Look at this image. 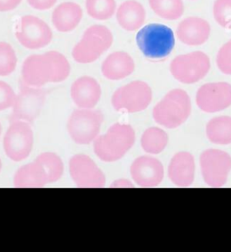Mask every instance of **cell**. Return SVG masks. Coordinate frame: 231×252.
Segmentation results:
<instances>
[{"instance_id": "6da1fadb", "label": "cell", "mask_w": 231, "mask_h": 252, "mask_svg": "<svg viewBox=\"0 0 231 252\" xmlns=\"http://www.w3.org/2000/svg\"><path fill=\"white\" fill-rule=\"evenodd\" d=\"M71 73V64L60 52L49 51L42 55L28 56L24 61L21 71V82L43 87L47 83L65 81Z\"/></svg>"}, {"instance_id": "7a4b0ae2", "label": "cell", "mask_w": 231, "mask_h": 252, "mask_svg": "<svg viewBox=\"0 0 231 252\" xmlns=\"http://www.w3.org/2000/svg\"><path fill=\"white\" fill-rule=\"evenodd\" d=\"M135 143V132L129 125L116 123L104 135H99L93 142L94 153L107 163L121 159Z\"/></svg>"}, {"instance_id": "3957f363", "label": "cell", "mask_w": 231, "mask_h": 252, "mask_svg": "<svg viewBox=\"0 0 231 252\" xmlns=\"http://www.w3.org/2000/svg\"><path fill=\"white\" fill-rule=\"evenodd\" d=\"M136 41L144 56L160 60L167 57L174 48L175 35L169 27L154 23L140 28Z\"/></svg>"}, {"instance_id": "277c9868", "label": "cell", "mask_w": 231, "mask_h": 252, "mask_svg": "<svg viewBox=\"0 0 231 252\" xmlns=\"http://www.w3.org/2000/svg\"><path fill=\"white\" fill-rule=\"evenodd\" d=\"M114 42L113 33L102 25L87 28L72 49V58L79 63H91L110 49Z\"/></svg>"}, {"instance_id": "5b68a950", "label": "cell", "mask_w": 231, "mask_h": 252, "mask_svg": "<svg viewBox=\"0 0 231 252\" xmlns=\"http://www.w3.org/2000/svg\"><path fill=\"white\" fill-rule=\"evenodd\" d=\"M103 121L104 115L100 110L79 108L70 116L67 129L73 142L88 145L99 137Z\"/></svg>"}, {"instance_id": "8992f818", "label": "cell", "mask_w": 231, "mask_h": 252, "mask_svg": "<svg viewBox=\"0 0 231 252\" xmlns=\"http://www.w3.org/2000/svg\"><path fill=\"white\" fill-rule=\"evenodd\" d=\"M3 147L6 157L14 162H21L28 158L33 147V132L30 123L10 121L4 137Z\"/></svg>"}, {"instance_id": "52a82bcc", "label": "cell", "mask_w": 231, "mask_h": 252, "mask_svg": "<svg viewBox=\"0 0 231 252\" xmlns=\"http://www.w3.org/2000/svg\"><path fill=\"white\" fill-rule=\"evenodd\" d=\"M151 99L152 91L148 84L135 81L115 91L111 98V104L117 111L134 113L146 109Z\"/></svg>"}, {"instance_id": "ba28073f", "label": "cell", "mask_w": 231, "mask_h": 252, "mask_svg": "<svg viewBox=\"0 0 231 252\" xmlns=\"http://www.w3.org/2000/svg\"><path fill=\"white\" fill-rule=\"evenodd\" d=\"M47 94L45 89L29 86L21 82L19 94L13 106L10 121H27L31 124L40 115Z\"/></svg>"}, {"instance_id": "9c48e42d", "label": "cell", "mask_w": 231, "mask_h": 252, "mask_svg": "<svg viewBox=\"0 0 231 252\" xmlns=\"http://www.w3.org/2000/svg\"><path fill=\"white\" fill-rule=\"evenodd\" d=\"M53 36L54 33L48 24L32 15L21 17L16 33L17 41L29 50L44 48L52 42Z\"/></svg>"}, {"instance_id": "30bf717a", "label": "cell", "mask_w": 231, "mask_h": 252, "mask_svg": "<svg viewBox=\"0 0 231 252\" xmlns=\"http://www.w3.org/2000/svg\"><path fill=\"white\" fill-rule=\"evenodd\" d=\"M209 70V58L202 52L178 56L171 64L173 75L183 83L197 82L202 79Z\"/></svg>"}, {"instance_id": "8fae6325", "label": "cell", "mask_w": 231, "mask_h": 252, "mask_svg": "<svg viewBox=\"0 0 231 252\" xmlns=\"http://www.w3.org/2000/svg\"><path fill=\"white\" fill-rule=\"evenodd\" d=\"M70 175L78 187L99 188L106 184V176L87 155H75L70 159Z\"/></svg>"}, {"instance_id": "7c38bea8", "label": "cell", "mask_w": 231, "mask_h": 252, "mask_svg": "<svg viewBox=\"0 0 231 252\" xmlns=\"http://www.w3.org/2000/svg\"><path fill=\"white\" fill-rule=\"evenodd\" d=\"M197 102L207 111L225 109L231 103V86L226 82L206 84L199 90Z\"/></svg>"}, {"instance_id": "4fadbf2b", "label": "cell", "mask_w": 231, "mask_h": 252, "mask_svg": "<svg viewBox=\"0 0 231 252\" xmlns=\"http://www.w3.org/2000/svg\"><path fill=\"white\" fill-rule=\"evenodd\" d=\"M176 36L187 45H201L206 43L210 36L211 28L207 20L199 17H189L179 23Z\"/></svg>"}, {"instance_id": "5bb4252c", "label": "cell", "mask_w": 231, "mask_h": 252, "mask_svg": "<svg viewBox=\"0 0 231 252\" xmlns=\"http://www.w3.org/2000/svg\"><path fill=\"white\" fill-rule=\"evenodd\" d=\"M71 97L78 108L94 109L101 98V87L92 77H80L72 83Z\"/></svg>"}, {"instance_id": "9a60e30c", "label": "cell", "mask_w": 231, "mask_h": 252, "mask_svg": "<svg viewBox=\"0 0 231 252\" xmlns=\"http://www.w3.org/2000/svg\"><path fill=\"white\" fill-rule=\"evenodd\" d=\"M190 99L182 90L172 91L154 108V119L165 122L170 117H184L190 111Z\"/></svg>"}, {"instance_id": "2e32d148", "label": "cell", "mask_w": 231, "mask_h": 252, "mask_svg": "<svg viewBox=\"0 0 231 252\" xmlns=\"http://www.w3.org/2000/svg\"><path fill=\"white\" fill-rule=\"evenodd\" d=\"M135 71V62L126 52L117 51L107 56L101 65L103 76L110 81L123 80Z\"/></svg>"}, {"instance_id": "e0dca14e", "label": "cell", "mask_w": 231, "mask_h": 252, "mask_svg": "<svg viewBox=\"0 0 231 252\" xmlns=\"http://www.w3.org/2000/svg\"><path fill=\"white\" fill-rule=\"evenodd\" d=\"M82 6L75 2H63L56 6L52 14V23L55 29L61 33H70L82 22Z\"/></svg>"}, {"instance_id": "ac0fdd59", "label": "cell", "mask_w": 231, "mask_h": 252, "mask_svg": "<svg viewBox=\"0 0 231 252\" xmlns=\"http://www.w3.org/2000/svg\"><path fill=\"white\" fill-rule=\"evenodd\" d=\"M116 17L120 28L127 32H134L143 27L146 18V11L140 2L127 0L116 9Z\"/></svg>"}, {"instance_id": "d6986e66", "label": "cell", "mask_w": 231, "mask_h": 252, "mask_svg": "<svg viewBox=\"0 0 231 252\" xmlns=\"http://www.w3.org/2000/svg\"><path fill=\"white\" fill-rule=\"evenodd\" d=\"M159 165L154 159L140 158L131 165V176L141 187H150L158 181Z\"/></svg>"}, {"instance_id": "ffe728a7", "label": "cell", "mask_w": 231, "mask_h": 252, "mask_svg": "<svg viewBox=\"0 0 231 252\" xmlns=\"http://www.w3.org/2000/svg\"><path fill=\"white\" fill-rule=\"evenodd\" d=\"M47 184L44 171L36 160L23 165L14 176V186L19 188L43 187Z\"/></svg>"}, {"instance_id": "44dd1931", "label": "cell", "mask_w": 231, "mask_h": 252, "mask_svg": "<svg viewBox=\"0 0 231 252\" xmlns=\"http://www.w3.org/2000/svg\"><path fill=\"white\" fill-rule=\"evenodd\" d=\"M44 171L48 184L59 181L63 175L64 165L57 154L45 152L39 155L35 159Z\"/></svg>"}, {"instance_id": "7402d4cb", "label": "cell", "mask_w": 231, "mask_h": 252, "mask_svg": "<svg viewBox=\"0 0 231 252\" xmlns=\"http://www.w3.org/2000/svg\"><path fill=\"white\" fill-rule=\"evenodd\" d=\"M148 2L154 14L165 20H177L184 13L182 0H148Z\"/></svg>"}, {"instance_id": "603a6c76", "label": "cell", "mask_w": 231, "mask_h": 252, "mask_svg": "<svg viewBox=\"0 0 231 252\" xmlns=\"http://www.w3.org/2000/svg\"><path fill=\"white\" fill-rule=\"evenodd\" d=\"M86 10L88 16L96 20H109L116 12V0H86Z\"/></svg>"}, {"instance_id": "cb8c5ba5", "label": "cell", "mask_w": 231, "mask_h": 252, "mask_svg": "<svg viewBox=\"0 0 231 252\" xmlns=\"http://www.w3.org/2000/svg\"><path fill=\"white\" fill-rule=\"evenodd\" d=\"M17 64V54L11 44L0 42V76L10 75L16 70Z\"/></svg>"}, {"instance_id": "d4e9b609", "label": "cell", "mask_w": 231, "mask_h": 252, "mask_svg": "<svg viewBox=\"0 0 231 252\" xmlns=\"http://www.w3.org/2000/svg\"><path fill=\"white\" fill-rule=\"evenodd\" d=\"M213 17L221 28L231 30V0H215Z\"/></svg>"}, {"instance_id": "484cf974", "label": "cell", "mask_w": 231, "mask_h": 252, "mask_svg": "<svg viewBox=\"0 0 231 252\" xmlns=\"http://www.w3.org/2000/svg\"><path fill=\"white\" fill-rule=\"evenodd\" d=\"M17 94L6 82L0 81V111L13 108Z\"/></svg>"}, {"instance_id": "4316f807", "label": "cell", "mask_w": 231, "mask_h": 252, "mask_svg": "<svg viewBox=\"0 0 231 252\" xmlns=\"http://www.w3.org/2000/svg\"><path fill=\"white\" fill-rule=\"evenodd\" d=\"M217 63L220 71L227 74H231V39L220 48Z\"/></svg>"}, {"instance_id": "83f0119b", "label": "cell", "mask_w": 231, "mask_h": 252, "mask_svg": "<svg viewBox=\"0 0 231 252\" xmlns=\"http://www.w3.org/2000/svg\"><path fill=\"white\" fill-rule=\"evenodd\" d=\"M57 0H28V3L29 6L33 7V9L40 10V11H44L48 10L55 6Z\"/></svg>"}, {"instance_id": "f1b7e54d", "label": "cell", "mask_w": 231, "mask_h": 252, "mask_svg": "<svg viewBox=\"0 0 231 252\" xmlns=\"http://www.w3.org/2000/svg\"><path fill=\"white\" fill-rule=\"evenodd\" d=\"M22 0H0V12H9L16 9Z\"/></svg>"}, {"instance_id": "f546056e", "label": "cell", "mask_w": 231, "mask_h": 252, "mask_svg": "<svg viewBox=\"0 0 231 252\" xmlns=\"http://www.w3.org/2000/svg\"><path fill=\"white\" fill-rule=\"evenodd\" d=\"M111 187L118 188V187H132L133 185L127 179H117L111 184Z\"/></svg>"}, {"instance_id": "4dcf8cb0", "label": "cell", "mask_w": 231, "mask_h": 252, "mask_svg": "<svg viewBox=\"0 0 231 252\" xmlns=\"http://www.w3.org/2000/svg\"><path fill=\"white\" fill-rule=\"evenodd\" d=\"M2 170V161H1V159H0V172Z\"/></svg>"}, {"instance_id": "1f68e13d", "label": "cell", "mask_w": 231, "mask_h": 252, "mask_svg": "<svg viewBox=\"0 0 231 252\" xmlns=\"http://www.w3.org/2000/svg\"><path fill=\"white\" fill-rule=\"evenodd\" d=\"M1 133H2V126H1V123H0V137H1Z\"/></svg>"}]
</instances>
